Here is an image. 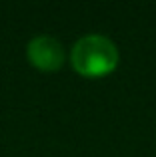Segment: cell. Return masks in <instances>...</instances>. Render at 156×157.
Returning a JSON list of instances; mask_svg holds the SVG:
<instances>
[{"label":"cell","mask_w":156,"mask_h":157,"mask_svg":"<svg viewBox=\"0 0 156 157\" xmlns=\"http://www.w3.org/2000/svg\"><path fill=\"white\" fill-rule=\"evenodd\" d=\"M118 50L114 42L100 34L82 36L72 48V66L84 76H102L116 68Z\"/></svg>","instance_id":"6da1fadb"},{"label":"cell","mask_w":156,"mask_h":157,"mask_svg":"<svg viewBox=\"0 0 156 157\" xmlns=\"http://www.w3.org/2000/svg\"><path fill=\"white\" fill-rule=\"evenodd\" d=\"M26 56L36 68L52 72V70H58L64 62V50L62 44L56 38L46 34H40L36 38H32L26 46Z\"/></svg>","instance_id":"7a4b0ae2"}]
</instances>
